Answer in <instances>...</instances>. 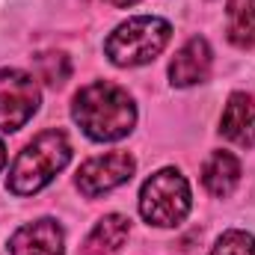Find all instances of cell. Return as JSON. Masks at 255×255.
Here are the masks:
<instances>
[{
	"mask_svg": "<svg viewBox=\"0 0 255 255\" xmlns=\"http://www.w3.org/2000/svg\"><path fill=\"white\" fill-rule=\"evenodd\" d=\"M12 255H65V232L57 220H36L9 238Z\"/></svg>",
	"mask_w": 255,
	"mask_h": 255,
	"instance_id": "52a82bcc",
	"label": "cell"
},
{
	"mask_svg": "<svg viewBox=\"0 0 255 255\" xmlns=\"http://www.w3.org/2000/svg\"><path fill=\"white\" fill-rule=\"evenodd\" d=\"M107 3H113V6H133V3H139V0H107Z\"/></svg>",
	"mask_w": 255,
	"mask_h": 255,
	"instance_id": "9a60e30c",
	"label": "cell"
},
{
	"mask_svg": "<svg viewBox=\"0 0 255 255\" xmlns=\"http://www.w3.org/2000/svg\"><path fill=\"white\" fill-rule=\"evenodd\" d=\"M36 71H39V77L45 83L63 86L68 80V74H71V63H68L65 54H39L36 57Z\"/></svg>",
	"mask_w": 255,
	"mask_h": 255,
	"instance_id": "4fadbf2b",
	"label": "cell"
},
{
	"mask_svg": "<svg viewBox=\"0 0 255 255\" xmlns=\"http://www.w3.org/2000/svg\"><path fill=\"white\" fill-rule=\"evenodd\" d=\"M128 232H130L128 217H122V214H107L104 220H98V223H95V229L89 232V238H86L83 250H86L89 255L116 253V250L125 244Z\"/></svg>",
	"mask_w": 255,
	"mask_h": 255,
	"instance_id": "8fae6325",
	"label": "cell"
},
{
	"mask_svg": "<svg viewBox=\"0 0 255 255\" xmlns=\"http://www.w3.org/2000/svg\"><path fill=\"white\" fill-rule=\"evenodd\" d=\"M220 133L244 148L255 145V98L247 92H235L223 110Z\"/></svg>",
	"mask_w": 255,
	"mask_h": 255,
	"instance_id": "9c48e42d",
	"label": "cell"
},
{
	"mask_svg": "<svg viewBox=\"0 0 255 255\" xmlns=\"http://www.w3.org/2000/svg\"><path fill=\"white\" fill-rule=\"evenodd\" d=\"M211 45L202 36H193L190 42L175 54V60L169 63V80L172 86H193L202 83L211 71Z\"/></svg>",
	"mask_w": 255,
	"mask_h": 255,
	"instance_id": "ba28073f",
	"label": "cell"
},
{
	"mask_svg": "<svg viewBox=\"0 0 255 255\" xmlns=\"http://www.w3.org/2000/svg\"><path fill=\"white\" fill-rule=\"evenodd\" d=\"M172 27L163 18L154 15H139V18H128L125 24H119L110 39L104 42V51L110 57V63L133 68V65L151 63L169 42Z\"/></svg>",
	"mask_w": 255,
	"mask_h": 255,
	"instance_id": "3957f363",
	"label": "cell"
},
{
	"mask_svg": "<svg viewBox=\"0 0 255 255\" xmlns=\"http://www.w3.org/2000/svg\"><path fill=\"white\" fill-rule=\"evenodd\" d=\"M136 169V160L128 154V151H110V154H98V157H89L80 169H77V187L83 196L95 199L101 193L116 190L119 184L130 181Z\"/></svg>",
	"mask_w": 255,
	"mask_h": 255,
	"instance_id": "8992f818",
	"label": "cell"
},
{
	"mask_svg": "<svg viewBox=\"0 0 255 255\" xmlns=\"http://www.w3.org/2000/svg\"><path fill=\"white\" fill-rule=\"evenodd\" d=\"M226 36L238 48H255V0H229Z\"/></svg>",
	"mask_w": 255,
	"mask_h": 255,
	"instance_id": "7c38bea8",
	"label": "cell"
},
{
	"mask_svg": "<svg viewBox=\"0 0 255 255\" xmlns=\"http://www.w3.org/2000/svg\"><path fill=\"white\" fill-rule=\"evenodd\" d=\"M71 160V142L63 130H42L24 151L15 157L9 169V190L15 196H33L54 181Z\"/></svg>",
	"mask_w": 255,
	"mask_h": 255,
	"instance_id": "7a4b0ae2",
	"label": "cell"
},
{
	"mask_svg": "<svg viewBox=\"0 0 255 255\" xmlns=\"http://www.w3.org/2000/svg\"><path fill=\"white\" fill-rule=\"evenodd\" d=\"M71 116L89 139L113 142L133 130L136 107L122 86H116L110 80H95L74 95Z\"/></svg>",
	"mask_w": 255,
	"mask_h": 255,
	"instance_id": "6da1fadb",
	"label": "cell"
},
{
	"mask_svg": "<svg viewBox=\"0 0 255 255\" xmlns=\"http://www.w3.org/2000/svg\"><path fill=\"white\" fill-rule=\"evenodd\" d=\"M139 214L148 226H178L190 214V184L178 169L154 172L139 190Z\"/></svg>",
	"mask_w": 255,
	"mask_h": 255,
	"instance_id": "277c9868",
	"label": "cell"
},
{
	"mask_svg": "<svg viewBox=\"0 0 255 255\" xmlns=\"http://www.w3.org/2000/svg\"><path fill=\"white\" fill-rule=\"evenodd\" d=\"M3 163H6V145L0 142V169H3Z\"/></svg>",
	"mask_w": 255,
	"mask_h": 255,
	"instance_id": "2e32d148",
	"label": "cell"
},
{
	"mask_svg": "<svg viewBox=\"0 0 255 255\" xmlns=\"http://www.w3.org/2000/svg\"><path fill=\"white\" fill-rule=\"evenodd\" d=\"M238 181H241V163L232 151H214L211 160L202 166V184L217 199L229 196L238 187Z\"/></svg>",
	"mask_w": 255,
	"mask_h": 255,
	"instance_id": "30bf717a",
	"label": "cell"
},
{
	"mask_svg": "<svg viewBox=\"0 0 255 255\" xmlns=\"http://www.w3.org/2000/svg\"><path fill=\"white\" fill-rule=\"evenodd\" d=\"M42 92L33 74L18 68H0V130L24 128L39 110Z\"/></svg>",
	"mask_w": 255,
	"mask_h": 255,
	"instance_id": "5b68a950",
	"label": "cell"
},
{
	"mask_svg": "<svg viewBox=\"0 0 255 255\" xmlns=\"http://www.w3.org/2000/svg\"><path fill=\"white\" fill-rule=\"evenodd\" d=\"M211 255H255V238L247 235V232H226L217 244Z\"/></svg>",
	"mask_w": 255,
	"mask_h": 255,
	"instance_id": "5bb4252c",
	"label": "cell"
}]
</instances>
